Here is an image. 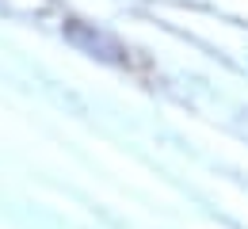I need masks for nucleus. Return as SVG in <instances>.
<instances>
[{"instance_id": "f257e3e1", "label": "nucleus", "mask_w": 248, "mask_h": 229, "mask_svg": "<svg viewBox=\"0 0 248 229\" xmlns=\"http://www.w3.org/2000/svg\"><path fill=\"white\" fill-rule=\"evenodd\" d=\"M62 34H65V42H73L80 54H88V58H95V61H103V65H126V61H130V54H126L123 42H119L115 34H107L103 27H95V23L65 19Z\"/></svg>"}]
</instances>
